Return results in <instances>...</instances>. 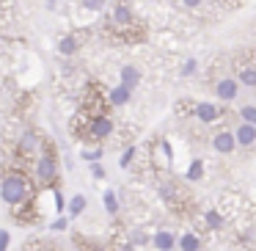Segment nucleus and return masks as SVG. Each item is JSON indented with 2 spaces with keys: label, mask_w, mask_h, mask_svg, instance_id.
<instances>
[{
  "label": "nucleus",
  "mask_w": 256,
  "mask_h": 251,
  "mask_svg": "<svg viewBox=\"0 0 256 251\" xmlns=\"http://www.w3.org/2000/svg\"><path fill=\"white\" fill-rule=\"evenodd\" d=\"M28 196H30V185L22 174H8V177H3V182H0V199L6 201L8 207H20Z\"/></svg>",
  "instance_id": "f257e3e1"
},
{
  "label": "nucleus",
  "mask_w": 256,
  "mask_h": 251,
  "mask_svg": "<svg viewBox=\"0 0 256 251\" xmlns=\"http://www.w3.org/2000/svg\"><path fill=\"white\" fill-rule=\"evenodd\" d=\"M215 97L220 102H234L240 97V80L237 78H228V75H226V78H220L215 83Z\"/></svg>",
  "instance_id": "f03ea898"
},
{
  "label": "nucleus",
  "mask_w": 256,
  "mask_h": 251,
  "mask_svg": "<svg viewBox=\"0 0 256 251\" xmlns=\"http://www.w3.org/2000/svg\"><path fill=\"white\" fill-rule=\"evenodd\" d=\"M212 149H215L218 155H232V152L237 149V138H234L232 130H220V133L212 135Z\"/></svg>",
  "instance_id": "7ed1b4c3"
},
{
  "label": "nucleus",
  "mask_w": 256,
  "mask_h": 251,
  "mask_svg": "<svg viewBox=\"0 0 256 251\" xmlns=\"http://www.w3.org/2000/svg\"><path fill=\"white\" fill-rule=\"evenodd\" d=\"M58 174V163L56 157L50 155H42L39 160H36V177L42 179V182H52V177Z\"/></svg>",
  "instance_id": "20e7f679"
},
{
  "label": "nucleus",
  "mask_w": 256,
  "mask_h": 251,
  "mask_svg": "<svg viewBox=\"0 0 256 251\" xmlns=\"http://www.w3.org/2000/svg\"><path fill=\"white\" fill-rule=\"evenodd\" d=\"M152 245H154L157 251H174L179 245V240H176V234L168 232V229H157V232L152 234Z\"/></svg>",
  "instance_id": "39448f33"
},
{
  "label": "nucleus",
  "mask_w": 256,
  "mask_h": 251,
  "mask_svg": "<svg viewBox=\"0 0 256 251\" xmlns=\"http://www.w3.org/2000/svg\"><path fill=\"white\" fill-rule=\"evenodd\" d=\"M234 138H237V146H254L256 144V127L240 122L237 127H234Z\"/></svg>",
  "instance_id": "423d86ee"
},
{
  "label": "nucleus",
  "mask_w": 256,
  "mask_h": 251,
  "mask_svg": "<svg viewBox=\"0 0 256 251\" xmlns=\"http://www.w3.org/2000/svg\"><path fill=\"white\" fill-rule=\"evenodd\" d=\"M218 116H220V111H218L215 102H196V119L201 124H212Z\"/></svg>",
  "instance_id": "0eeeda50"
},
{
  "label": "nucleus",
  "mask_w": 256,
  "mask_h": 251,
  "mask_svg": "<svg viewBox=\"0 0 256 251\" xmlns=\"http://www.w3.org/2000/svg\"><path fill=\"white\" fill-rule=\"evenodd\" d=\"M138 83H140V69L138 67H132V64H127V67H122V86L124 89H138Z\"/></svg>",
  "instance_id": "6e6552de"
},
{
  "label": "nucleus",
  "mask_w": 256,
  "mask_h": 251,
  "mask_svg": "<svg viewBox=\"0 0 256 251\" xmlns=\"http://www.w3.org/2000/svg\"><path fill=\"white\" fill-rule=\"evenodd\" d=\"M113 133V122L108 116H96L94 124H91V135L94 138H108V135Z\"/></svg>",
  "instance_id": "1a4fd4ad"
},
{
  "label": "nucleus",
  "mask_w": 256,
  "mask_h": 251,
  "mask_svg": "<svg viewBox=\"0 0 256 251\" xmlns=\"http://www.w3.org/2000/svg\"><path fill=\"white\" fill-rule=\"evenodd\" d=\"M86 207H88V199H86L83 193H78V196H72V199H69L66 215H69V218H80V215L86 212Z\"/></svg>",
  "instance_id": "9d476101"
},
{
  "label": "nucleus",
  "mask_w": 256,
  "mask_h": 251,
  "mask_svg": "<svg viewBox=\"0 0 256 251\" xmlns=\"http://www.w3.org/2000/svg\"><path fill=\"white\" fill-rule=\"evenodd\" d=\"M179 251H201V237L196 232H184L179 234Z\"/></svg>",
  "instance_id": "9b49d317"
},
{
  "label": "nucleus",
  "mask_w": 256,
  "mask_h": 251,
  "mask_svg": "<svg viewBox=\"0 0 256 251\" xmlns=\"http://www.w3.org/2000/svg\"><path fill=\"white\" fill-rule=\"evenodd\" d=\"M108 100H110V105H127V102L132 100V91H130V89H124V86L118 83L116 89H110Z\"/></svg>",
  "instance_id": "f8f14e48"
},
{
  "label": "nucleus",
  "mask_w": 256,
  "mask_h": 251,
  "mask_svg": "<svg viewBox=\"0 0 256 251\" xmlns=\"http://www.w3.org/2000/svg\"><path fill=\"white\" fill-rule=\"evenodd\" d=\"M237 80H240V86H245V89H256V69H250V67L240 69Z\"/></svg>",
  "instance_id": "ddd939ff"
},
{
  "label": "nucleus",
  "mask_w": 256,
  "mask_h": 251,
  "mask_svg": "<svg viewBox=\"0 0 256 251\" xmlns=\"http://www.w3.org/2000/svg\"><path fill=\"white\" fill-rule=\"evenodd\" d=\"M184 177L190 179V182H198L201 177H204V160H193L188 166V171H184Z\"/></svg>",
  "instance_id": "4468645a"
},
{
  "label": "nucleus",
  "mask_w": 256,
  "mask_h": 251,
  "mask_svg": "<svg viewBox=\"0 0 256 251\" xmlns=\"http://www.w3.org/2000/svg\"><path fill=\"white\" fill-rule=\"evenodd\" d=\"M102 204H105V212L116 215L118 212V196L113 193V190H105V193H102Z\"/></svg>",
  "instance_id": "2eb2a0df"
},
{
  "label": "nucleus",
  "mask_w": 256,
  "mask_h": 251,
  "mask_svg": "<svg viewBox=\"0 0 256 251\" xmlns=\"http://www.w3.org/2000/svg\"><path fill=\"white\" fill-rule=\"evenodd\" d=\"M240 122H245V124H254V127H256V105H250V102H245V105H240Z\"/></svg>",
  "instance_id": "dca6fc26"
},
{
  "label": "nucleus",
  "mask_w": 256,
  "mask_h": 251,
  "mask_svg": "<svg viewBox=\"0 0 256 251\" xmlns=\"http://www.w3.org/2000/svg\"><path fill=\"white\" fill-rule=\"evenodd\" d=\"M74 50H78V39H74V36H64V39L58 42V53H61V56H72Z\"/></svg>",
  "instance_id": "f3484780"
},
{
  "label": "nucleus",
  "mask_w": 256,
  "mask_h": 251,
  "mask_svg": "<svg viewBox=\"0 0 256 251\" xmlns=\"http://www.w3.org/2000/svg\"><path fill=\"white\" fill-rule=\"evenodd\" d=\"M113 20H116L118 25H127L130 20H132V14H130V6H124V3H118V6L113 9Z\"/></svg>",
  "instance_id": "a211bd4d"
},
{
  "label": "nucleus",
  "mask_w": 256,
  "mask_h": 251,
  "mask_svg": "<svg viewBox=\"0 0 256 251\" xmlns=\"http://www.w3.org/2000/svg\"><path fill=\"white\" fill-rule=\"evenodd\" d=\"M206 223H210L212 229H223V215L218 210H210L206 212Z\"/></svg>",
  "instance_id": "6ab92c4d"
},
{
  "label": "nucleus",
  "mask_w": 256,
  "mask_h": 251,
  "mask_svg": "<svg viewBox=\"0 0 256 251\" xmlns=\"http://www.w3.org/2000/svg\"><path fill=\"white\" fill-rule=\"evenodd\" d=\"M135 149H138V146H127V149L122 152V157H118V166L127 168L130 163H132V157H135Z\"/></svg>",
  "instance_id": "aec40b11"
},
{
  "label": "nucleus",
  "mask_w": 256,
  "mask_h": 251,
  "mask_svg": "<svg viewBox=\"0 0 256 251\" xmlns=\"http://www.w3.org/2000/svg\"><path fill=\"white\" fill-rule=\"evenodd\" d=\"M80 6L88 9V12H102L105 9V0H80Z\"/></svg>",
  "instance_id": "412c9836"
},
{
  "label": "nucleus",
  "mask_w": 256,
  "mask_h": 251,
  "mask_svg": "<svg viewBox=\"0 0 256 251\" xmlns=\"http://www.w3.org/2000/svg\"><path fill=\"white\" fill-rule=\"evenodd\" d=\"M52 201H56V212H66V204H69V201L64 199L61 190H56V193H52Z\"/></svg>",
  "instance_id": "4be33fe9"
},
{
  "label": "nucleus",
  "mask_w": 256,
  "mask_h": 251,
  "mask_svg": "<svg viewBox=\"0 0 256 251\" xmlns=\"http://www.w3.org/2000/svg\"><path fill=\"white\" fill-rule=\"evenodd\" d=\"M66 226H69V218H61V215H58V218H52V221H50V229H52V232H64Z\"/></svg>",
  "instance_id": "5701e85b"
},
{
  "label": "nucleus",
  "mask_w": 256,
  "mask_h": 251,
  "mask_svg": "<svg viewBox=\"0 0 256 251\" xmlns=\"http://www.w3.org/2000/svg\"><path fill=\"white\" fill-rule=\"evenodd\" d=\"M196 72H198V61H196V58L184 61V67H182V78H188V75H196Z\"/></svg>",
  "instance_id": "b1692460"
},
{
  "label": "nucleus",
  "mask_w": 256,
  "mask_h": 251,
  "mask_svg": "<svg viewBox=\"0 0 256 251\" xmlns=\"http://www.w3.org/2000/svg\"><path fill=\"white\" fill-rule=\"evenodd\" d=\"M20 146H22L25 152H30V149L36 146V135H34V133H25V135H22V141H20Z\"/></svg>",
  "instance_id": "393cba45"
},
{
  "label": "nucleus",
  "mask_w": 256,
  "mask_h": 251,
  "mask_svg": "<svg viewBox=\"0 0 256 251\" xmlns=\"http://www.w3.org/2000/svg\"><path fill=\"white\" fill-rule=\"evenodd\" d=\"M8 245H12V232L0 229V251H8Z\"/></svg>",
  "instance_id": "a878e982"
},
{
  "label": "nucleus",
  "mask_w": 256,
  "mask_h": 251,
  "mask_svg": "<svg viewBox=\"0 0 256 251\" xmlns=\"http://www.w3.org/2000/svg\"><path fill=\"white\" fill-rule=\"evenodd\" d=\"M130 243H132V245H144V243H152V237H149V234H144V232H132Z\"/></svg>",
  "instance_id": "bb28decb"
},
{
  "label": "nucleus",
  "mask_w": 256,
  "mask_h": 251,
  "mask_svg": "<svg viewBox=\"0 0 256 251\" xmlns=\"http://www.w3.org/2000/svg\"><path fill=\"white\" fill-rule=\"evenodd\" d=\"M91 174H94V179H105V166L102 163H91Z\"/></svg>",
  "instance_id": "cd10ccee"
},
{
  "label": "nucleus",
  "mask_w": 256,
  "mask_h": 251,
  "mask_svg": "<svg viewBox=\"0 0 256 251\" xmlns=\"http://www.w3.org/2000/svg\"><path fill=\"white\" fill-rule=\"evenodd\" d=\"M83 157H86V160H91V163H100V157H102V149H94V152H83Z\"/></svg>",
  "instance_id": "c85d7f7f"
},
{
  "label": "nucleus",
  "mask_w": 256,
  "mask_h": 251,
  "mask_svg": "<svg viewBox=\"0 0 256 251\" xmlns=\"http://www.w3.org/2000/svg\"><path fill=\"white\" fill-rule=\"evenodd\" d=\"M160 196H162V199H171V196H174V188H171V185H162V188H160Z\"/></svg>",
  "instance_id": "c756f323"
},
{
  "label": "nucleus",
  "mask_w": 256,
  "mask_h": 251,
  "mask_svg": "<svg viewBox=\"0 0 256 251\" xmlns=\"http://www.w3.org/2000/svg\"><path fill=\"white\" fill-rule=\"evenodd\" d=\"M182 3L188 9H201V6H204V0H182Z\"/></svg>",
  "instance_id": "7c9ffc66"
}]
</instances>
